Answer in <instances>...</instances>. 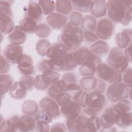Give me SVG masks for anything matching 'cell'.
<instances>
[{
  "label": "cell",
  "instance_id": "1",
  "mask_svg": "<svg viewBox=\"0 0 132 132\" xmlns=\"http://www.w3.org/2000/svg\"><path fill=\"white\" fill-rule=\"evenodd\" d=\"M132 1L109 0L106 1L108 18L114 23L127 25L131 21Z\"/></svg>",
  "mask_w": 132,
  "mask_h": 132
},
{
  "label": "cell",
  "instance_id": "2",
  "mask_svg": "<svg viewBox=\"0 0 132 132\" xmlns=\"http://www.w3.org/2000/svg\"><path fill=\"white\" fill-rule=\"evenodd\" d=\"M58 43L69 52H73L84 42L82 30L80 27H75L68 22L58 36Z\"/></svg>",
  "mask_w": 132,
  "mask_h": 132
},
{
  "label": "cell",
  "instance_id": "3",
  "mask_svg": "<svg viewBox=\"0 0 132 132\" xmlns=\"http://www.w3.org/2000/svg\"><path fill=\"white\" fill-rule=\"evenodd\" d=\"M108 64L122 73L129 65V62L124 56L123 49L118 47H113L109 50L107 57Z\"/></svg>",
  "mask_w": 132,
  "mask_h": 132
},
{
  "label": "cell",
  "instance_id": "4",
  "mask_svg": "<svg viewBox=\"0 0 132 132\" xmlns=\"http://www.w3.org/2000/svg\"><path fill=\"white\" fill-rule=\"evenodd\" d=\"M96 73L99 79L106 83L112 84L121 81V73L108 63L101 62L96 68Z\"/></svg>",
  "mask_w": 132,
  "mask_h": 132
},
{
  "label": "cell",
  "instance_id": "5",
  "mask_svg": "<svg viewBox=\"0 0 132 132\" xmlns=\"http://www.w3.org/2000/svg\"><path fill=\"white\" fill-rule=\"evenodd\" d=\"M129 88L122 81L111 84L106 90V96L109 101L116 103L122 99L128 98Z\"/></svg>",
  "mask_w": 132,
  "mask_h": 132
},
{
  "label": "cell",
  "instance_id": "6",
  "mask_svg": "<svg viewBox=\"0 0 132 132\" xmlns=\"http://www.w3.org/2000/svg\"><path fill=\"white\" fill-rule=\"evenodd\" d=\"M114 32V23L108 18H102L97 22L95 33L99 39H109Z\"/></svg>",
  "mask_w": 132,
  "mask_h": 132
},
{
  "label": "cell",
  "instance_id": "7",
  "mask_svg": "<svg viewBox=\"0 0 132 132\" xmlns=\"http://www.w3.org/2000/svg\"><path fill=\"white\" fill-rule=\"evenodd\" d=\"M107 104V99L103 93H98L94 91L88 92L86 108L98 113L106 107Z\"/></svg>",
  "mask_w": 132,
  "mask_h": 132
},
{
  "label": "cell",
  "instance_id": "8",
  "mask_svg": "<svg viewBox=\"0 0 132 132\" xmlns=\"http://www.w3.org/2000/svg\"><path fill=\"white\" fill-rule=\"evenodd\" d=\"M120 111L115 104L107 107L98 118L101 129H106L113 126L116 122Z\"/></svg>",
  "mask_w": 132,
  "mask_h": 132
},
{
  "label": "cell",
  "instance_id": "9",
  "mask_svg": "<svg viewBox=\"0 0 132 132\" xmlns=\"http://www.w3.org/2000/svg\"><path fill=\"white\" fill-rule=\"evenodd\" d=\"M60 74L57 71L37 75L35 77V87L41 91H45L55 81L60 79Z\"/></svg>",
  "mask_w": 132,
  "mask_h": 132
},
{
  "label": "cell",
  "instance_id": "10",
  "mask_svg": "<svg viewBox=\"0 0 132 132\" xmlns=\"http://www.w3.org/2000/svg\"><path fill=\"white\" fill-rule=\"evenodd\" d=\"M39 106L52 119L59 117L61 114L59 106L54 99L50 96H45L41 99Z\"/></svg>",
  "mask_w": 132,
  "mask_h": 132
},
{
  "label": "cell",
  "instance_id": "11",
  "mask_svg": "<svg viewBox=\"0 0 132 132\" xmlns=\"http://www.w3.org/2000/svg\"><path fill=\"white\" fill-rule=\"evenodd\" d=\"M101 62L102 60L100 57L92 53L88 60L82 65L79 66V72L83 77L93 76L96 73L97 67Z\"/></svg>",
  "mask_w": 132,
  "mask_h": 132
},
{
  "label": "cell",
  "instance_id": "12",
  "mask_svg": "<svg viewBox=\"0 0 132 132\" xmlns=\"http://www.w3.org/2000/svg\"><path fill=\"white\" fill-rule=\"evenodd\" d=\"M23 48L21 45L8 44L5 48L3 56L10 63L18 64L23 55Z\"/></svg>",
  "mask_w": 132,
  "mask_h": 132
},
{
  "label": "cell",
  "instance_id": "13",
  "mask_svg": "<svg viewBox=\"0 0 132 132\" xmlns=\"http://www.w3.org/2000/svg\"><path fill=\"white\" fill-rule=\"evenodd\" d=\"M69 52L65 50L59 43L51 44L48 48L46 56L47 59L53 61L58 67V64L61 58Z\"/></svg>",
  "mask_w": 132,
  "mask_h": 132
},
{
  "label": "cell",
  "instance_id": "14",
  "mask_svg": "<svg viewBox=\"0 0 132 132\" xmlns=\"http://www.w3.org/2000/svg\"><path fill=\"white\" fill-rule=\"evenodd\" d=\"M60 107V113L67 120L76 119L80 114L82 110L81 106L73 100L66 105Z\"/></svg>",
  "mask_w": 132,
  "mask_h": 132
},
{
  "label": "cell",
  "instance_id": "15",
  "mask_svg": "<svg viewBox=\"0 0 132 132\" xmlns=\"http://www.w3.org/2000/svg\"><path fill=\"white\" fill-rule=\"evenodd\" d=\"M68 20L67 15L57 12L50 14L46 18L47 24L52 29L55 30L62 29L68 23Z\"/></svg>",
  "mask_w": 132,
  "mask_h": 132
},
{
  "label": "cell",
  "instance_id": "16",
  "mask_svg": "<svg viewBox=\"0 0 132 132\" xmlns=\"http://www.w3.org/2000/svg\"><path fill=\"white\" fill-rule=\"evenodd\" d=\"M24 10L25 17L30 18L37 22H39L43 18L42 10L38 2L30 1Z\"/></svg>",
  "mask_w": 132,
  "mask_h": 132
},
{
  "label": "cell",
  "instance_id": "17",
  "mask_svg": "<svg viewBox=\"0 0 132 132\" xmlns=\"http://www.w3.org/2000/svg\"><path fill=\"white\" fill-rule=\"evenodd\" d=\"M17 64L20 73L24 76L32 75L35 73L33 60L27 54H24Z\"/></svg>",
  "mask_w": 132,
  "mask_h": 132
},
{
  "label": "cell",
  "instance_id": "18",
  "mask_svg": "<svg viewBox=\"0 0 132 132\" xmlns=\"http://www.w3.org/2000/svg\"><path fill=\"white\" fill-rule=\"evenodd\" d=\"M132 31L130 28L123 29L121 32L116 34L115 40L118 47L125 49L129 45L131 44Z\"/></svg>",
  "mask_w": 132,
  "mask_h": 132
},
{
  "label": "cell",
  "instance_id": "19",
  "mask_svg": "<svg viewBox=\"0 0 132 132\" xmlns=\"http://www.w3.org/2000/svg\"><path fill=\"white\" fill-rule=\"evenodd\" d=\"M36 121L31 116L25 114L20 118L18 124V131L27 132L35 130Z\"/></svg>",
  "mask_w": 132,
  "mask_h": 132
},
{
  "label": "cell",
  "instance_id": "20",
  "mask_svg": "<svg viewBox=\"0 0 132 132\" xmlns=\"http://www.w3.org/2000/svg\"><path fill=\"white\" fill-rule=\"evenodd\" d=\"M26 39V34L20 29L19 25L15 26L14 30L8 36V40L10 44L15 45H22Z\"/></svg>",
  "mask_w": 132,
  "mask_h": 132
},
{
  "label": "cell",
  "instance_id": "21",
  "mask_svg": "<svg viewBox=\"0 0 132 132\" xmlns=\"http://www.w3.org/2000/svg\"><path fill=\"white\" fill-rule=\"evenodd\" d=\"M77 67L73 59L72 52H68L61 58L58 64L59 71L62 72L72 71Z\"/></svg>",
  "mask_w": 132,
  "mask_h": 132
},
{
  "label": "cell",
  "instance_id": "22",
  "mask_svg": "<svg viewBox=\"0 0 132 132\" xmlns=\"http://www.w3.org/2000/svg\"><path fill=\"white\" fill-rule=\"evenodd\" d=\"M72 53L74 62L77 66L82 65L92 54L90 49L85 46L78 48Z\"/></svg>",
  "mask_w": 132,
  "mask_h": 132
},
{
  "label": "cell",
  "instance_id": "23",
  "mask_svg": "<svg viewBox=\"0 0 132 132\" xmlns=\"http://www.w3.org/2000/svg\"><path fill=\"white\" fill-rule=\"evenodd\" d=\"M15 26L12 16L0 14V30L2 34L9 35Z\"/></svg>",
  "mask_w": 132,
  "mask_h": 132
},
{
  "label": "cell",
  "instance_id": "24",
  "mask_svg": "<svg viewBox=\"0 0 132 132\" xmlns=\"http://www.w3.org/2000/svg\"><path fill=\"white\" fill-rule=\"evenodd\" d=\"M90 50L92 53L99 57L103 56L109 53L110 47L106 41L98 40L90 45Z\"/></svg>",
  "mask_w": 132,
  "mask_h": 132
},
{
  "label": "cell",
  "instance_id": "25",
  "mask_svg": "<svg viewBox=\"0 0 132 132\" xmlns=\"http://www.w3.org/2000/svg\"><path fill=\"white\" fill-rule=\"evenodd\" d=\"M107 14L106 1L103 0L93 1V7L91 11V15L95 19L104 17Z\"/></svg>",
  "mask_w": 132,
  "mask_h": 132
},
{
  "label": "cell",
  "instance_id": "26",
  "mask_svg": "<svg viewBox=\"0 0 132 132\" xmlns=\"http://www.w3.org/2000/svg\"><path fill=\"white\" fill-rule=\"evenodd\" d=\"M18 116H13L1 123V131H18V124L20 119Z\"/></svg>",
  "mask_w": 132,
  "mask_h": 132
},
{
  "label": "cell",
  "instance_id": "27",
  "mask_svg": "<svg viewBox=\"0 0 132 132\" xmlns=\"http://www.w3.org/2000/svg\"><path fill=\"white\" fill-rule=\"evenodd\" d=\"M37 66L38 71L42 73V74L59 71L57 66L48 59L40 60L38 62Z\"/></svg>",
  "mask_w": 132,
  "mask_h": 132
},
{
  "label": "cell",
  "instance_id": "28",
  "mask_svg": "<svg viewBox=\"0 0 132 132\" xmlns=\"http://www.w3.org/2000/svg\"><path fill=\"white\" fill-rule=\"evenodd\" d=\"M100 128L98 117L96 116L86 119L80 131H97Z\"/></svg>",
  "mask_w": 132,
  "mask_h": 132
},
{
  "label": "cell",
  "instance_id": "29",
  "mask_svg": "<svg viewBox=\"0 0 132 132\" xmlns=\"http://www.w3.org/2000/svg\"><path fill=\"white\" fill-rule=\"evenodd\" d=\"M73 9L79 12H91L93 7V1H71Z\"/></svg>",
  "mask_w": 132,
  "mask_h": 132
},
{
  "label": "cell",
  "instance_id": "30",
  "mask_svg": "<svg viewBox=\"0 0 132 132\" xmlns=\"http://www.w3.org/2000/svg\"><path fill=\"white\" fill-rule=\"evenodd\" d=\"M10 96L15 100H22L27 94V91L25 90L20 84L19 81L14 82L9 90Z\"/></svg>",
  "mask_w": 132,
  "mask_h": 132
},
{
  "label": "cell",
  "instance_id": "31",
  "mask_svg": "<svg viewBox=\"0 0 132 132\" xmlns=\"http://www.w3.org/2000/svg\"><path fill=\"white\" fill-rule=\"evenodd\" d=\"M37 26V22L27 17H25L21 20L19 25V27L23 32L28 34L34 33Z\"/></svg>",
  "mask_w": 132,
  "mask_h": 132
},
{
  "label": "cell",
  "instance_id": "32",
  "mask_svg": "<svg viewBox=\"0 0 132 132\" xmlns=\"http://www.w3.org/2000/svg\"><path fill=\"white\" fill-rule=\"evenodd\" d=\"M132 123V113L121 112L120 111L115 124L122 128H126L130 127Z\"/></svg>",
  "mask_w": 132,
  "mask_h": 132
},
{
  "label": "cell",
  "instance_id": "33",
  "mask_svg": "<svg viewBox=\"0 0 132 132\" xmlns=\"http://www.w3.org/2000/svg\"><path fill=\"white\" fill-rule=\"evenodd\" d=\"M96 24V19L91 15L88 14L84 16L80 27L82 31L95 32Z\"/></svg>",
  "mask_w": 132,
  "mask_h": 132
},
{
  "label": "cell",
  "instance_id": "34",
  "mask_svg": "<svg viewBox=\"0 0 132 132\" xmlns=\"http://www.w3.org/2000/svg\"><path fill=\"white\" fill-rule=\"evenodd\" d=\"M0 80L1 97L2 99L3 96L9 92V89L13 84V79L10 75L6 73L1 74Z\"/></svg>",
  "mask_w": 132,
  "mask_h": 132
},
{
  "label": "cell",
  "instance_id": "35",
  "mask_svg": "<svg viewBox=\"0 0 132 132\" xmlns=\"http://www.w3.org/2000/svg\"><path fill=\"white\" fill-rule=\"evenodd\" d=\"M65 87L64 83L60 79L53 82L48 87L47 92V95L54 99L58 94L65 91Z\"/></svg>",
  "mask_w": 132,
  "mask_h": 132
},
{
  "label": "cell",
  "instance_id": "36",
  "mask_svg": "<svg viewBox=\"0 0 132 132\" xmlns=\"http://www.w3.org/2000/svg\"><path fill=\"white\" fill-rule=\"evenodd\" d=\"M56 8L57 12L64 15H68L71 13L73 10L71 1L67 0H61L55 1Z\"/></svg>",
  "mask_w": 132,
  "mask_h": 132
},
{
  "label": "cell",
  "instance_id": "37",
  "mask_svg": "<svg viewBox=\"0 0 132 132\" xmlns=\"http://www.w3.org/2000/svg\"><path fill=\"white\" fill-rule=\"evenodd\" d=\"M85 123V121L80 114L77 118L73 120H67L66 126L68 131L71 132H78Z\"/></svg>",
  "mask_w": 132,
  "mask_h": 132
},
{
  "label": "cell",
  "instance_id": "38",
  "mask_svg": "<svg viewBox=\"0 0 132 132\" xmlns=\"http://www.w3.org/2000/svg\"><path fill=\"white\" fill-rule=\"evenodd\" d=\"M97 82V79L93 76H84L80 79L79 85L83 90L90 92L95 89Z\"/></svg>",
  "mask_w": 132,
  "mask_h": 132
},
{
  "label": "cell",
  "instance_id": "39",
  "mask_svg": "<svg viewBox=\"0 0 132 132\" xmlns=\"http://www.w3.org/2000/svg\"><path fill=\"white\" fill-rule=\"evenodd\" d=\"M38 110L39 106L34 101L27 100L23 103L22 106V111L24 114L34 116Z\"/></svg>",
  "mask_w": 132,
  "mask_h": 132
},
{
  "label": "cell",
  "instance_id": "40",
  "mask_svg": "<svg viewBox=\"0 0 132 132\" xmlns=\"http://www.w3.org/2000/svg\"><path fill=\"white\" fill-rule=\"evenodd\" d=\"M35 33L40 38L45 39L48 38L52 33V28L45 23H41L37 24Z\"/></svg>",
  "mask_w": 132,
  "mask_h": 132
},
{
  "label": "cell",
  "instance_id": "41",
  "mask_svg": "<svg viewBox=\"0 0 132 132\" xmlns=\"http://www.w3.org/2000/svg\"><path fill=\"white\" fill-rule=\"evenodd\" d=\"M51 45L50 42L47 39H40L36 45V50L37 54L42 57L45 56L46 52Z\"/></svg>",
  "mask_w": 132,
  "mask_h": 132
},
{
  "label": "cell",
  "instance_id": "42",
  "mask_svg": "<svg viewBox=\"0 0 132 132\" xmlns=\"http://www.w3.org/2000/svg\"><path fill=\"white\" fill-rule=\"evenodd\" d=\"M43 14L48 15L54 12L56 8V5L55 1H39Z\"/></svg>",
  "mask_w": 132,
  "mask_h": 132
},
{
  "label": "cell",
  "instance_id": "43",
  "mask_svg": "<svg viewBox=\"0 0 132 132\" xmlns=\"http://www.w3.org/2000/svg\"><path fill=\"white\" fill-rule=\"evenodd\" d=\"M21 86L26 91H30L35 87V78L32 75L23 76L19 81Z\"/></svg>",
  "mask_w": 132,
  "mask_h": 132
},
{
  "label": "cell",
  "instance_id": "44",
  "mask_svg": "<svg viewBox=\"0 0 132 132\" xmlns=\"http://www.w3.org/2000/svg\"><path fill=\"white\" fill-rule=\"evenodd\" d=\"M84 16L82 14L76 11L71 12L69 16V23L75 27H80Z\"/></svg>",
  "mask_w": 132,
  "mask_h": 132
},
{
  "label": "cell",
  "instance_id": "45",
  "mask_svg": "<svg viewBox=\"0 0 132 132\" xmlns=\"http://www.w3.org/2000/svg\"><path fill=\"white\" fill-rule=\"evenodd\" d=\"M54 99L60 107L66 105L72 101L70 95L65 91L58 94Z\"/></svg>",
  "mask_w": 132,
  "mask_h": 132
},
{
  "label": "cell",
  "instance_id": "46",
  "mask_svg": "<svg viewBox=\"0 0 132 132\" xmlns=\"http://www.w3.org/2000/svg\"><path fill=\"white\" fill-rule=\"evenodd\" d=\"M115 104L117 108L121 112H129L131 111V100L128 98L122 99Z\"/></svg>",
  "mask_w": 132,
  "mask_h": 132
},
{
  "label": "cell",
  "instance_id": "47",
  "mask_svg": "<svg viewBox=\"0 0 132 132\" xmlns=\"http://www.w3.org/2000/svg\"><path fill=\"white\" fill-rule=\"evenodd\" d=\"M88 92L83 90L79 91L73 97V100L74 101L78 103L82 109L85 108L87 106Z\"/></svg>",
  "mask_w": 132,
  "mask_h": 132
},
{
  "label": "cell",
  "instance_id": "48",
  "mask_svg": "<svg viewBox=\"0 0 132 132\" xmlns=\"http://www.w3.org/2000/svg\"><path fill=\"white\" fill-rule=\"evenodd\" d=\"M121 81L129 88L132 87V69L128 67L121 73Z\"/></svg>",
  "mask_w": 132,
  "mask_h": 132
},
{
  "label": "cell",
  "instance_id": "49",
  "mask_svg": "<svg viewBox=\"0 0 132 132\" xmlns=\"http://www.w3.org/2000/svg\"><path fill=\"white\" fill-rule=\"evenodd\" d=\"M12 1H0V14L8 15L13 17L11 9Z\"/></svg>",
  "mask_w": 132,
  "mask_h": 132
},
{
  "label": "cell",
  "instance_id": "50",
  "mask_svg": "<svg viewBox=\"0 0 132 132\" xmlns=\"http://www.w3.org/2000/svg\"><path fill=\"white\" fill-rule=\"evenodd\" d=\"M84 41L87 44H93L99 40L95 32L90 31H82Z\"/></svg>",
  "mask_w": 132,
  "mask_h": 132
},
{
  "label": "cell",
  "instance_id": "51",
  "mask_svg": "<svg viewBox=\"0 0 132 132\" xmlns=\"http://www.w3.org/2000/svg\"><path fill=\"white\" fill-rule=\"evenodd\" d=\"M49 124L48 122L44 121H36L35 131L38 132L50 131L51 127Z\"/></svg>",
  "mask_w": 132,
  "mask_h": 132
},
{
  "label": "cell",
  "instance_id": "52",
  "mask_svg": "<svg viewBox=\"0 0 132 132\" xmlns=\"http://www.w3.org/2000/svg\"><path fill=\"white\" fill-rule=\"evenodd\" d=\"M61 79L64 83L65 86L70 84L77 83V78L75 74L73 73H67L61 77Z\"/></svg>",
  "mask_w": 132,
  "mask_h": 132
},
{
  "label": "cell",
  "instance_id": "53",
  "mask_svg": "<svg viewBox=\"0 0 132 132\" xmlns=\"http://www.w3.org/2000/svg\"><path fill=\"white\" fill-rule=\"evenodd\" d=\"M35 121L41 120L44 121L48 122V123H51L53 121V119L51 118L48 115H47L42 110H39L34 115V117Z\"/></svg>",
  "mask_w": 132,
  "mask_h": 132
},
{
  "label": "cell",
  "instance_id": "54",
  "mask_svg": "<svg viewBox=\"0 0 132 132\" xmlns=\"http://www.w3.org/2000/svg\"><path fill=\"white\" fill-rule=\"evenodd\" d=\"M10 64L9 62L5 59L4 56L1 54V69L0 73L1 74H6L10 70Z\"/></svg>",
  "mask_w": 132,
  "mask_h": 132
},
{
  "label": "cell",
  "instance_id": "55",
  "mask_svg": "<svg viewBox=\"0 0 132 132\" xmlns=\"http://www.w3.org/2000/svg\"><path fill=\"white\" fill-rule=\"evenodd\" d=\"M106 90V84L105 82L100 79H97V82L95 89L93 90L95 92L104 93Z\"/></svg>",
  "mask_w": 132,
  "mask_h": 132
},
{
  "label": "cell",
  "instance_id": "56",
  "mask_svg": "<svg viewBox=\"0 0 132 132\" xmlns=\"http://www.w3.org/2000/svg\"><path fill=\"white\" fill-rule=\"evenodd\" d=\"M68 131L67 126L62 123L57 122L53 124L50 129V131Z\"/></svg>",
  "mask_w": 132,
  "mask_h": 132
},
{
  "label": "cell",
  "instance_id": "57",
  "mask_svg": "<svg viewBox=\"0 0 132 132\" xmlns=\"http://www.w3.org/2000/svg\"><path fill=\"white\" fill-rule=\"evenodd\" d=\"M131 44L129 45L126 48H125L124 51V54L125 58L128 61L129 63L131 62Z\"/></svg>",
  "mask_w": 132,
  "mask_h": 132
}]
</instances>
